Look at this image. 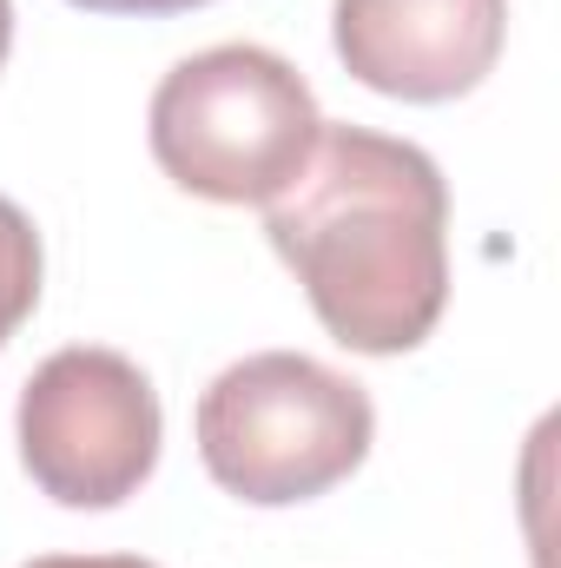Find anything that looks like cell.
Here are the masks:
<instances>
[{"instance_id":"obj_1","label":"cell","mask_w":561,"mask_h":568,"mask_svg":"<svg viewBox=\"0 0 561 568\" xmlns=\"http://www.w3.org/2000/svg\"><path fill=\"white\" fill-rule=\"evenodd\" d=\"M265 232L344 351L404 357L449 304V185L410 140L324 126Z\"/></svg>"},{"instance_id":"obj_2","label":"cell","mask_w":561,"mask_h":568,"mask_svg":"<svg viewBox=\"0 0 561 568\" xmlns=\"http://www.w3.org/2000/svg\"><path fill=\"white\" fill-rule=\"evenodd\" d=\"M324 133L317 93L304 73L252 40L205 47L178 60L145 113L159 172L212 205H265L297 179Z\"/></svg>"},{"instance_id":"obj_3","label":"cell","mask_w":561,"mask_h":568,"mask_svg":"<svg viewBox=\"0 0 561 568\" xmlns=\"http://www.w3.org/2000/svg\"><path fill=\"white\" fill-rule=\"evenodd\" d=\"M370 436L377 410L364 384L304 351H258L218 371L198 397L205 476L252 509H290L337 489L370 456Z\"/></svg>"},{"instance_id":"obj_4","label":"cell","mask_w":561,"mask_h":568,"mask_svg":"<svg viewBox=\"0 0 561 568\" xmlns=\"http://www.w3.org/2000/svg\"><path fill=\"white\" fill-rule=\"evenodd\" d=\"M20 463L60 509H120L159 469V390L133 357L106 344L53 351L13 410Z\"/></svg>"},{"instance_id":"obj_5","label":"cell","mask_w":561,"mask_h":568,"mask_svg":"<svg viewBox=\"0 0 561 568\" xmlns=\"http://www.w3.org/2000/svg\"><path fill=\"white\" fill-rule=\"evenodd\" d=\"M330 40L357 87L410 106H442L496 73L509 0H337Z\"/></svg>"},{"instance_id":"obj_6","label":"cell","mask_w":561,"mask_h":568,"mask_svg":"<svg viewBox=\"0 0 561 568\" xmlns=\"http://www.w3.org/2000/svg\"><path fill=\"white\" fill-rule=\"evenodd\" d=\"M40 272H47V258H40L33 219H27L13 199H0V344L33 317V304H40Z\"/></svg>"},{"instance_id":"obj_7","label":"cell","mask_w":561,"mask_h":568,"mask_svg":"<svg viewBox=\"0 0 561 568\" xmlns=\"http://www.w3.org/2000/svg\"><path fill=\"white\" fill-rule=\"evenodd\" d=\"M80 13H140V20H152V13H192V7H212V0H73Z\"/></svg>"},{"instance_id":"obj_8","label":"cell","mask_w":561,"mask_h":568,"mask_svg":"<svg viewBox=\"0 0 561 568\" xmlns=\"http://www.w3.org/2000/svg\"><path fill=\"white\" fill-rule=\"evenodd\" d=\"M27 568H159V562H140V556H33Z\"/></svg>"},{"instance_id":"obj_9","label":"cell","mask_w":561,"mask_h":568,"mask_svg":"<svg viewBox=\"0 0 561 568\" xmlns=\"http://www.w3.org/2000/svg\"><path fill=\"white\" fill-rule=\"evenodd\" d=\"M7 47H13V0H0V67H7Z\"/></svg>"}]
</instances>
